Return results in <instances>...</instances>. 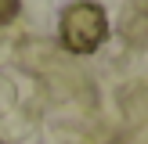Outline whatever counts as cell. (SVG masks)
Here are the masks:
<instances>
[{"label":"cell","instance_id":"2","mask_svg":"<svg viewBox=\"0 0 148 144\" xmlns=\"http://www.w3.org/2000/svg\"><path fill=\"white\" fill-rule=\"evenodd\" d=\"M18 7H22V0H0V25L11 22L14 14H18Z\"/></svg>","mask_w":148,"mask_h":144},{"label":"cell","instance_id":"1","mask_svg":"<svg viewBox=\"0 0 148 144\" xmlns=\"http://www.w3.org/2000/svg\"><path fill=\"white\" fill-rule=\"evenodd\" d=\"M58 36L62 43L72 50V54H90L105 43L108 36V18L105 7L90 4V0H76L62 11V25H58Z\"/></svg>","mask_w":148,"mask_h":144}]
</instances>
